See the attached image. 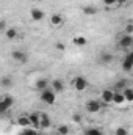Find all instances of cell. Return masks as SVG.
Returning a JSON list of instances; mask_svg holds the SVG:
<instances>
[{"mask_svg": "<svg viewBox=\"0 0 133 135\" xmlns=\"http://www.w3.org/2000/svg\"><path fill=\"white\" fill-rule=\"evenodd\" d=\"M39 98H41V101L44 102V104L53 105L55 101H57V93H55L52 88H47V90H44L42 93H39Z\"/></svg>", "mask_w": 133, "mask_h": 135, "instance_id": "obj_1", "label": "cell"}, {"mask_svg": "<svg viewBox=\"0 0 133 135\" xmlns=\"http://www.w3.org/2000/svg\"><path fill=\"white\" fill-rule=\"evenodd\" d=\"M103 105H105V104H103L102 101H97V99H89V101H86V104H85V108H86V112H88V113H99Z\"/></svg>", "mask_w": 133, "mask_h": 135, "instance_id": "obj_2", "label": "cell"}, {"mask_svg": "<svg viewBox=\"0 0 133 135\" xmlns=\"http://www.w3.org/2000/svg\"><path fill=\"white\" fill-rule=\"evenodd\" d=\"M72 86L75 88V91H85L88 88V79L83 75H75L72 79Z\"/></svg>", "mask_w": 133, "mask_h": 135, "instance_id": "obj_3", "label": "cell"}, {"mask_svg": "<svg viewBox=\"0 0 133 135\" xmlns=\"http://www.w3.org/2000/svg\"><path fill=\"white\" fill-rule=\"evenodd\" d=\"M14 104V98L9 96V94H3L2 99H0V113H6Z\"/></svg>", "mask_w": 133, "mask_h": 135, "instance_id": "obj_4", "label": "cell"}, {"mask_svg": "<svg viewBox=\"0 0 133 135\" xmlns=\"http://www.w3.org/2000/svg\"><path fill=\"white\" fill-rule=\"evenodd\" d=\"M117 46L121 49H130L133 46V36L132 35H122L117 41Z\"/></svg>", "mask_w": 133, "mask_h": 135, "instance_id": "obj_5", "label": "cell"}, {"mask_svg": "<svg viewBox=\"0 0 133 135\" xmlns=\"http://www.w3.org/2000/svg\"><path fill=\"white\" fill-rule=\"evenodd\" d=\"M113 96H114V90L105 88V90L100 93V101L103 102L105 105H108V104H113Z\"/></svg>", "mask_w": 133, "mask_h": 135, "instance_id": "obj_6", "label": "cell"}, {"mask_svg": "<svg viewBox=\"0 0 133 135\" xmlns=\"http://www.w3.org/2000/svg\"><path fill=\"white\" fill-rule=\"evenodd\" d=\"M11 58L14 61H19V63H27L28 61V55L24 50H13L11 52Z\"/></svg>", "mask_w": 133, "mask_h": 135, "instance_id": "obj_7", "label": "cell"}, {"mask_svg": "<svg viewBox=\"0 0 133 135\" xmlns=\"http://www.w3.org/2000/svg\"><path fill=\"white\" fill-rule=\"evenodd\" d=\"M34 88H36V91H38V93H42L44 90L50 88V83H49V80H47V79L41 77V79H38V80L34 82Z\"/></svg>", "mask_w": 133, "mask_h": 135, "instance_id": "obj_8", "label": "cell"}, {"mask_svg": "<svg viewBox=\"0 0 133 135\" xmlns=\"http://www.w3.org/2000/svg\"><path fill=\"white\" fill-rule=\"evenodd\" d=\"M50 88L58 94V93H63L64 91V82L61 80V79H53L52 82H50Z\"/></svg>", "mask_w": 133, "mask_h": 135, "instance_id": "obj_9", "label": "cell"}, {"mask_svg": "<svg viewBox=\"0 0 133 135\" xmlns=\"http://www.w3.org/2000/svg\"><path fill=\"white\" fill-rule=\"evenodd\" d=\"M30 116V121H32V126H33L34 129H42L41 127V112H33V113H30L28 115Z\"/></svg>", "mask_w": 133, "mask_h": 135, "instance_id": "obj_10", "label": "cell"}, {"mask_svg": "<svg viewBox=\"0 0 133 135\" xmlns=\"http://www.w3.org/2000/svg\"><path fill=\"white\" fill-rule=\"evenodd\" d=\"M30 17L33 19L34 22H39V21H42V19L45 17V14H44V11L39 9V8H32V11H30Z\"/></svg>", "mask_w": 133, "mask_h": 135, "instance_id": "obj_11", "label": "cell"}, {"mask_svg": "<svg viewBox=\"0 0 133 135\" xmlns=\"http://www.w3.org/2000/svg\"><path fill=\"white\" fill-rule=\"evenodd\" d=\"M97 61H99L100 65H110V63L113 61V54H110V52H102V54H99Z\"/></svg>", "mask_w": 133, "mask_h": 135, "instance_id": "obj_12", "label": "cell"}, {"mask_svg": "<svg viewBox=\"0 0 133 135\" xmlns=\"http://www.w3.org/2000/svg\"><path fill=\"white\" fill-rule=\"evenodd\" d=\"M121 68H122V71H125V72H130V71H133V60L129 57V55H125V57L122 58Z\"/></svg>", "mask_w": 133, "mask_h": 135, "instance_id": "obj_13", "label": "cell"}, {"mask_svg": "<svg viewBox=\"0 0 133 135\" xmlns=\"http://www.w3.org/2000/svg\"><path fill=\"white\" fill-rule=\"evenodd\" d=\"M63 22H64L63 14L55 13V14H52V16H50V24H52L53 27H60V25H63Z\"/></svg>", "mask_w": 133, "mask_h": 135, "instance_id": "obj_14", "label": "cell"}, {"mask_svg": "<svg viewBox=\"0 0 133 135\" xmlns=\"http://www.w3.org/2000/svg\"><path fill=\"white\" fill-rule=\"evenodd\" d=\"M17 124H19L22 129H25V127H33L28 115H22V116H19V118H17Z\"/></svg>", "mask_w": 133, "mask_h": 135, "instance_id": "obj_15", "label": "cell"}, {"mask_svg": "<svg viewBox=\"0 0 133 135\" xmlns=\"http://www.w3.org/2000/svg\"><path fill=\"white\" fill-rule=\"evenodd\" d=\"M50 126H52V119H50V116H49L47 113L41 112V127H42V129H49Z\"/></svg>", "mask_w": 133, "mask_h": 135, "instance_id": "obj_16", "label": "cell"}, {"mask_svg": "<svg viewBox=\"0 0 133 135\" xmlns=\"http://www.w3.org/2000/svg\"><path fill=\"white\" fill-rule=\"evenodd\" d=\"M125 101V96H124V93L122 91H116L114 90V96H113V104L114 105H121V104H124Z\"/></svg>", "mask_w": 133, "mask_h": 135, "instance_id": "obj_17", "label": "cell"}, {"mask_svg": "<svg viewBox=\"0 0 133 135\" xmlns=\"http://www.w3.org/2000/svg\"><path fill=\"white\" fill-rule=\"evenodd\" d=\"M97 13H99V9L94 5H85L83 6V14H86V16H96Z\"/></svg>", "mask_w": 133, "mask_h": 135, "instance_id": "obj_18", "label": "cell"}, {"mask_svg": "<svg viewBox=\"0 0 133 135\" xmlns=\"http://www.w3.org/2000/svg\"><path fill=\"white\" fill-rule=\"evenodd\" d=\"M83 135H103V131L100 127H86L83 131Z\"/></svg>", "mask_w": 133, "mask_h": 135, "instance_id": "obj_19", "label": "cell"}, {"mask_svg": "<svg viewBox=\"0 0 133 135\" xmlns=\"http://www.w3.org/2000/svg\"><path fill=\"white\" fill-rule=\"evenodd\" d=\"M72 42H74L75 46H78V47H83V46L88 44V39H86L85 36H75V38L72 39Z\"/></svg>", "mask_w": 133, "mask_h": 135, "instance_id": "obj_20", "label": "cell"}, {"mask_svg": "<svg viewBox=\"0 0 133 135\" xmlns=\"http://www.w3.org/2000/svg\"><path fill=\"white\" fill-rule=\"evenodd\" d=\"M5 36H6V39L13 41V39H16V38H17V30H16L14 27H9V28L6 30V33H5Z\"/></svg>", "mask_w": 133, "mask_h": 135, "instance_id": "obj_21", "label": "cell"}, {"mask_svg": "<svg viewBox=\"0 0 133 135\" xmlns=\"http://www.w3.org/2000/svg\"><path fill=\"white\" fill-rule=\"evenodd\" d=\"M0 83H2V86H3V88H11V86L14 85L13 79H11V77H8V75H5V77L0 80Z\"/></svg>", "mask_w": 133, "mask_h": 135, "instance_id": "obj_22", "label": "cell"}, {"mask_svg": "<svg viewBox=\"0 0 133 135\" xmlns=\"http://www.w3.org/2000/svg\"><path fill=\"white\" fill-rule=\"evenodd\" d=\"M122 93H124V96H125V101L127 102H133V88L127 86L125 90H122Z\"/></svg>", "mask_w": 133, "mask_h": 135, "instance_id": "obj_23", "label": "cell"}, {"mask_svg": "<svg viewBox=\"0 0 133 135\" xmlns=\"http://www.w3.org/2000/svg\"><path fill=\"white\" fill-rule=\"evenodd\" d=\"M19 135H38V129H34V127H25V129H22Z\"/></svg>", "mask_w": 133, "mask_h": 135, "instance_id": "obj_24", "label": "cell"}, {"mask_svg": "<svg viewBox=\"0 0 133 135\" xmlns=\"http://www.w3.org/2000/svg\"><path fill=\"white\" fill-rule=\"evenodd\" d=\"M129 85H127V80L125 79H119V82H116V91H122L125 90Z\"/></svg>", "mask_w": 133, "mask_h": 135, "instance_id": "obj_25", "label": "cell"}, {"mask_svg": "<svg viewBox=\"0 0 133 135\" xmlns=\"http://www.w3.org/2000/svg\"><path fill=\"white\" fill-rule=\"evenodd\" d=\"M114 135H129V131H127V127L121 126V127H116L114 129Z\"/></svg>", "mask_w": 133, "mask_h": 135, "instance_id": "obj_26", "label": "cell"}, {"mask_svg": "<svg viewBox=\"0 0 133 135\" xmlns=\"http://www.w3.org/2000/svg\"><path fill=\"white\" fill-rule=\"evenodd\" d=\"M57 132H58V135H67L69 134V126H66V124L60 126V127L57 129Z\"/></svg>", "mask_w": 133, "mask_h": 135, "instance_id": "obj_27", "label": "cell"}, {"mask_svg": "<svg viewBox=\"0 0 133 135\" xmlns=\"http://www.w3.org/2000/svg\"><path fill=\"white\" fill-rule=\"evenodd\" d=\"M133 33V24H125L124 27V35H132Z\"/></svg>", "mask_w": 133, "mask_h": 135, "instance_id": "obj_28", "label": "cell"}, {"mask_svg": "<svg viewBox=\"0 0 133 135\" xmlns=\"http://www.w3.org/2000/svg\"><path fill=\"white\" fill-rule=\"evenodd\" d=\"M6 30H8V27H6V21H5V19H2V21H0V32L5 35V33H6Z\"/></svg>", "mask_w": 133, "mask_h": 135, "instance_id": "obj_29", "label": "cell"}, {"mask_svg": "<svg viewBox=\"0 0 133 135\" xmlns=\"http://www.w3.org/2000/svg\"><path fill=\"white\" fill-rule=\"evenodd\" d=\"M102 2H103L105 6H114V5H117V0H102Z\"/></svg>", "mask_w": 133, "mask_h": 135, "instance_id": "obj_30", "label": "cell"}, {"mask_svg": "<svg viewBox=\"0 0 133 135\" xmlns=\"http://www.w3.org/2000/svg\"><path fill=\"white\" fill-rule=\"evenodd\" d=\"M72 121L74 123H81V115L80 113H74L72 115Z\"/></svg>", "mask_w": 133, "mask_h": 135, "instance_id": "obj_31", "label": "cell"}, {"mask_svg": "<svg viewBox=\"0 0 133 135\" xmlns=\"http://www.w3.org/2000/svg\"><path fill=\"white\" fill-rule=\"evenodd\" d=\"M55 47H57V49H58V50H63V52H64V50H66V46H64V44H63V42H60V41H58V42H57V44H55Z\"/></svg>", "mask_w": 133, "mask_h": 135, "instance_id": "obj_32", "label": "cell"}, {"mask_svg": "<svg viewBox=\"0 0 133 135\" xmlns=\"http://www.w3.org/2000/svg\"><path fill=\"white\" fill-rule=\"evenodd\" d=\"M127 2H129V0H117V3H119V5H125Z\"/></svg>", "mask_w": 133, "mask_h": 135, "instance_id": "obj_33", "label": "cell"}, {"mask_svg": "<svg viewBox=\"0 0 133 135\" xmlns=\"http://www.w3.org/2000/svg\"><path fill=\"white\" fill-rule=\"evenodd\" d=\"M127 55H129V57H130V58H132V60H133V50H132V52H129Z\"/></svg>", "mask_w": 133, "mask_h": 135, "instance_id": "obj_34", "label": "cell"}]
</instances>
